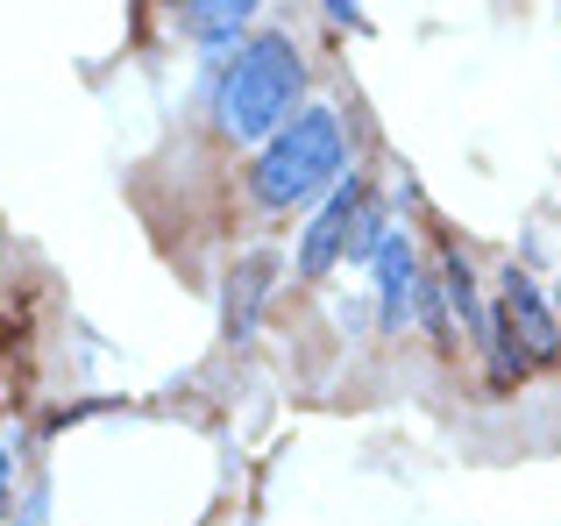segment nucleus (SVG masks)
I'll list each match as a JSON object with an SVG mask.
<instances>
[{"label":"nucleus","mask_w":561,"mask_h":526,"mask_svg":"<svg viewBox=\"0 0 561 526\" xmlns=\"http://www.w3.org/2000/svg\"><path fill=\"white\" fill-rule=\"evenodd\" d=\"M554 320H561V285H554Z\"/></svg>","instance_id":"f8f14e48"},{"label":"nucleus","mask_w":561,"mask_h":526,"mask_svg":"<svg viewBox=\"0 0 561 526\" xmlns=\"http://www.w3.org/2000/svg\"><path fill=\"white\" fill-rule=\"evenodd\" d=\"M497 313H505L512 342L526 348V363H561V320H554L548 291L534 285V271L505 263V285H497Z\"/></svg>","instance_id":"20e7f679"},{"label":"nucleus","mask_w":561,"mask_h":526,"mask_svg":"<svg viewBox=\"0 0 561 526\" xmlns=\"http://www.w3.org/2000/svg\"><path fill=\"white\" fill-rule=\"evenodd\" d=\"M334 179H348V128L334 107H299L249 164V193L263 214H299L328 193Z\"/></svg>","instance_id":"f03ea898"},{"label":"nucleus","mask_w":561,"mask_h":526,"mask_svg":"<svg viewBox=\"0 0 561 526\" xmlns=\"http://www.w3.org/2000/svg\"><path fill=\"white\" fill-rule=\"evenodd\" d=\"M299 107H306V50L291 43V28L249 36L214 79V122L242 150H263Z\"/></svg>","instance_id":"f257e3e1"},{"label":"nucleus","mask_w":561,"mask_h":526,"mask_svg":"<svg viewBox=\"0 0 561 526\" xmlns=\"http://www.w3.org/2000/svg\"><path fill=\"white\" fill-rule=\"evenodd\" d=\"M43 505H50V499L36 491V499H28V505H14V513L0 519V526H50V513H43Z\"/></svg>","instance_id":"9d476101"},{"label":"nucleus","mask_w":561,"mask_h":526,"mask_svg":"<svg viewBox=\"0 0 561 526\" xmlns=\"http://www.w3.org/2000/svg\"><path fill=\"white\" fill-rule=\"evenodd\" d=\"M434 285H440V299H448V320H455V334H469L477 342V328H483V285H477V263H469L455 242H440V256H434Z\"/></svg>","instance_id":"6e6552de"},{"label":"nucleus","mask_w":561,"mask_h":526,"mask_svg":"<svg viewBox=\"0 0 561 526\" xmlns=\"http://www.w3.org/2000/svg\"><path fill=\"white\" fill-rule=\"evenodd\" d=\"M363 207H370V179H363V171L334 179L328 193L313 199V221H306V236H299V277H306V285L334 277V263L348 256V228H356Z\"/></svg>","instance_id":"7ed1b4c3"},{"label":"nucleus","mask_w":561,"mask_h":526,"mask_svg":"<svg viewBox=\"0 0 561 526\" xmlns=\"http://www.w3.org/2000/svg\"><path fill=\"white\" fill-rule=\"evenodd\" d=\"M320 8L334 14V22H348V28H363V0H320Z\"/></svg>","instance_id":"9b49d317"},{"label":"nucleus","mask_w":561,"mask_h":526,"mask_svg":"<svg viewBox=\"0 0 561 526\" xmlns=\"http://www.w3.org/2000/svg\"><path fill=\"white\" fill-rule=\"evenodd\" d=\"M420 250H412L405 228L383 236V250L370 256V285H377V328L383 334H405L412 328V291H420Z\"/></svg>","instance_id":"423d86ee"},{"label":"nucleus","mask_w":561,"mask_h":526,"mask_svg":"<svg viewBox=\"0 0 561 526\" xmlns=\"http://www.w3.org/2000/svg\"><path fill=\"white\" fill-rule=\"evenodd\" d=\"M277 271H285V256H277V250H242V256L228 263V285H220V334H228V342H249V334H256Z\"/></svg>","instance_id":"39448f33"},{"label":"nucleus","mask_w":561,"mask_h":526,"mask_svg":"<svg viewBox=\"0 0 561 526\" xmlns=\"http://www.w3.org/2000/svg\"><path fill=\"white\" fill-rule=\"evenodd\" d=\"M171 8H179L185 36L199 43L206 57H220V65H228V57L249 43V22H256L263 0H171Z\"/></svg>","instance_id":"0eeeda50"},{"label":"nucleus","mask_w":561,"mask_h":526,"mask_svg":"<svg viewBox=\"0 0 561 526\" xmlns=\"http://www.w3.org/2000/svg\"><path fill=\"white\" fill-rule=\"evenodd\" d=\"M391 228H398V221H391V214H383L377 199H370V207L356 214V228H348V256H342V263H370V256L383 250V236H391Z\"/></svg>","instance_id":"1a4fd4ad"},{"label":"nucleus","mask_w":561,"mask_h":526,"mask_svg":"<svg viewBox=\"0 0 561 526\" xmlns=\"http://www.w3.org/2000/svg\"><path fill=\"white\" fill-rule=\"evenodd\" d=\"M8 513H14V505H8V499H0V519H8Z\"/></svg>","instance_id":"ddd939ff"}]
</instances>
